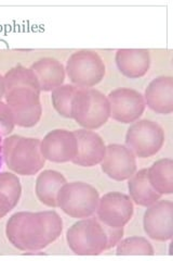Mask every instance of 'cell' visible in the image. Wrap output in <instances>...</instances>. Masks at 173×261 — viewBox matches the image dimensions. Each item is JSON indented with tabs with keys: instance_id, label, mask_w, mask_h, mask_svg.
<instances>
[{
	"instance_id": "3957f363",
	"label": "cell",
	"mask_w": 173,
	"mask_h": 261,
	"mask_svg": "<svg viewBox=\"0 0 173 261\" xmlns=\"http://www.w3.org/2000/svg\"><path fill=\"white\" fill-rule=\"evenodd\" d=\"M111 116L107 96L94 88H81L75 93L72 101V119L86 129L103 126Z\"/></svg>"
},
{
	"instance_id": "8fae6325",
	"label": "cell",
	"mask_w": 173,
	"mask_h": 261,
	"mask_svg": "<svg viewBox=\"0 0 173 261\" xmlns=\"http://www.w3.org/2000/svg\"><path fill=\"white\" fill-rule=\"evenodd\" d=\"M144 231L154 241L166 242L173 235V203L170 200L156 201L144 214Z\"/></svg>"
},
{
	"instance_id": "d6986e66",
	"label": "cell",
	"mask_w": 173,
	"mask_h": 261,
	"mask_svg": "<svg viewBox=\"0 0 173 261\" xmlns=\"http://www.w3.org/2000/svg\"><path fill=\"white\" fill-rule=\"evenodd\" d=\"M128 189L130 198L137 206L150 207L161 198V195L156 192L147 177V169L139 170L129 178Z\"/></svg>"
},
{
	"instance_id": "5b68a950",
	"label": "cell",
	"mask_w": 173,
	"mask_h": 261,
	"mask_svg": "<svg viewBox=\"0 0 173 261\" xmlns=\"http://www.w3.org/2000/svg\"><path fill=\"white\" fill-rule=\"evenodd\" d=\"M100 195L92 185L85 182L65 183L57 194V207L74 219L92 217L98 205Z\"/></svg>"
},
{
	"instance_id": "30bf717a",
	"label": "cell",
	"mask_w": 173,
	"mask_h": 261,
	"mask_svg": "<svg viewBox=\"0 0 173 261\" xmlns=\"http://www.w3.org/2000/svg\"><path fill=\"white\" fill-rule=\"evenodd\" d=\"M111 107V116L120 123L130 124L142 117L145 100L141 93L132 88H116L107 95Z\"/></svg>"
},
{
	"instance_id": "44dd1931",
	"label": "cell",
	"mask_w": 173,
	"mask_h": 261,
	"mask_svg": "<svg viewBox=\"0 0 173 261\" xmlns=\"http://www.w3.org/2000/svg\"><path fill=\"white\" fill-rule=\"evenodd\" d=\"M5 80V91L16 86H30L32 88L40 91L38 80L29 68H25L23 65H15L10 69L4 75ZM41 92V91H40Z\"/></svg>"
},
{
	"instance_id": "ba28073f",
	"label": "cell",
	"mask_w": 173,
	"mask_h": 261,
	"mask_svg": "<svg viewBox=\"0 0 173 261\" xmlns=\"http://www.w3.org/2000/svg\"><path fill=\"white\" fill-rule=\"evenodd\" d=\"M162 127L151 120H137L127 130L126 146L135 157L150 158L155 156L163 146Z\"/></svg>"
},
{
	"instance_id": "603a6c76",
	"label": "cell",
	"mask_w": 173,
	"mask_h": 261,
	"mask_svg": "<svg viewBox=\"0 0 173 261\" xmlns=\"http://www.w3.org/2000/svg\"><path fill=\"white\" fill-rule=\"evenodd\" d=\"M116 254L118 256H153L155 254V250L152 244L145 238H142V236H131V238L122 240L117 244Z\"/></svg>"
},
{
	"instance_id": "e0dca14e",
	"label": "cell",
	"mask_w": 173,
	"mask_h": 261,
	"mask_svg": "<svg viewBox=\"0 0 173 261\" xmlns=\"http://www.w3.org/2000/svg\"><path fill=\"white\" fill-rule=\"evenodd\" d=\"M38 80L41 92H52L63 85L65 80L64 65L54 58H41L35 61L29 68Z\"/></svg>"
},
{
	"instance_id": "4316f807",
	"label": "cell",
	"mask_w": 173,
	"mask_h": 261,
	"mask_svg": "<svg viewBox=\"0 0 173 261\" xmlns=\"http://www.w3.org/2000/svg\"><path fill=\"white\" fill-rule=\"evenodd\" d=\"M13 209L10 200L4 194L0 193V219L7 216Z\"/></svg>"
},
{
	"instance_id": "8992f818",
	"label": "cell",
	"mask_w": 173,
	"mask_h": 261,
	"mask_svg": "<svg viewBox=\"0 0 173 261\" xmlns=\"http://www.w3.org/2000/svg\"><path fill=\"white\" fill-rule=\"evenodd\" d=\"M5 100L10 108L14 124L32 127L40 121L43 107L40 91L30 86H16L5 91Z\"/></svg>"
},
{
	"instance_id": "5bb4252c",
	"label": "cell",
	"mask_w": 173,
	"mask_h": 261,
	"mask_svg": "<svg viewBox=\"0 0 173 261\" xmlns=\"http://www.w3.org/2000/svg\"><path fill=\"white\" fill-rule=\"evenodd\" d=\"M77 141V151L72 162L80 167L100 165L105 157L106 145L103 138L91 129L80 128L74 130Z\"/></svg>"
},
{
	"instance_id": "52a82bcc",
	"label": "cell",
	"mask_w": 173,
	"mask_h": 261,
	"mask_svg": "<svg viewBox=\"0 0 173 261\" xmlns=\"http://www.w3.org/2000/svg\"><path fill=\"white\" fill-rule=\"evenodd\" d=\"M65 72L77 87L92 88L104 79L106 68L103 59L97 53L81 49L71 55Z\"/></svg>"
},
{
	"instance_id": "cb8c5ba5",
	"label": "cell",
	"mask_w": 173,
	"mask_h": 261,
	"mask_svg": "<svg viewBox=\"0 0 173 261\" xmlns=\"http://www.w3.org/2000/svg\"><path fill=\"white\" fill-rule=\"evenodd\" d=\"M0 193L8 197L14 208L19 203L22 194L19 177L11 172L0 173Z\"/></svg>"
},
{
	"instance_id": "2e32d148",
	"label": "cell",
	"mask_w": 173,
	"mask_h": 261,
	"mask_svg": "<svg viewBox=\"0 0 173 261\" xmlns=\"http://www.w3.org/2000/svg\"><path fill=\"white\" fill-rule=\"evenodd\" d=\"M115 60L121 74L129 79L144 76L151 67V54L147 49H119Z\"/></svg>"
},
{
	"instance_id": "9a60e30c",
	"label": "cell",
	"mask_w": 173,
	"mask_h": 261,
	"mask_svg": "<svg viewBox=\"0 0 173 261\" xmlns=\"http://www.w3.org/2000/svg\"><path fill=\"white\" fill-rule=\"evenodd\" d=\"M145 105L159 114H170L173 111V77L158 76L145 89Z\"/></svg>"
},
{
	"instance_id": "4fadbf2b",
	"label": "cell",
	"mask_w": 173,
	"mask_h": 261,
	"mask_svg": "<svg viewBox=\"0 0 173 261\" xmlns=\"http://www.w3.org/2000/svg\"><path fill=\"white\" fill-rule=\"evenodd\" d=\"M40 150L44 158L51 162L72 161L77 151L76 137L67 129H53L40 142Z\"/></svg>"
},
{
	"instance_id": "83f0119b",
	"label": "cell",
	"mask_w": 173,
	"mask_h": 261,
	"mask_svg": "<svg viewBox=\"0 0 173 261\" xmlns=\"http://www.w3.org/2000/svg\"><path fill=\"white\" fill-rule=\"evenodd\" d=\"M5 97V80L4 75L0 74V100Z\"/></svg>"
},
{
	"instance_id": "9c48e42d",
	"label": "cell",
	"mask_w": 173,
	"mask_h": 261,
	"mask_svg": "<svg viewBox=\"0 0 173 261\" xmlns=\"http://www.w3.org/2000/svg\"><path fill=\"white\" fill-rule=\"evenodd\" d=\"M133 211V201L130 196L119 192H111L98 199L96 215L98 221L104 225L119 228L130 221Z\"/></svg>"
},
{
	"instance_id": "7a4b0ae2",
	"label": "cell",
	"mask_w": 173,
	"mask_h": 261,
	"mask_svg": "<svg viewBox=\"0 0 173 261\" xmlns=\"http://www.w3.org/2000/svg\"><path fill=\"white\" fill-rule=\"evenodd\" d=\"M40 140L20 135L6 136L3 141V159L8 169L20 175H35L46 163L40 150Z\"/></svg>"
},
{
	"instance_id": "6da1fadb",
	"label": "cell",
	"mask_w": 173,
	"mask_h": 261,
	"mask_svg": "<svg viewBox=\"0 0 173 261\" xmlns=\"http://www.w3.org/2000/svg\"><path fill=\"white\" fill-rule=\"evenodd\" d=\"M62 219L53 210L16 212L8 220L7 239L22 251L41 250L60 238Z\"/></svg>"
},
{
	"instance_id": "f1b7e54d",
	"label": "cell",
	"mask_w": 173,
	"mask_h": 261,
	"mask_svg": "<svg viewBox=\"0 0 173 261\" xmlns=\"http://www.w3.org/2000/svg\"><path fill=\"white\" fill-rule=\"evenodd\" d=\"M3 141H4V136L0 133V168H2L3 165Z\"/></svg>"
},
{
	"instance_id": "d4e9b609",
	"label": "cell",
	"mask_w": 173,
	"mask_h": 261,
	"mask_svg": "<svg viewBox=\"0 0 173 261\" xmlns=\"http://www.w3.org/2000/svg\"><path fill=\"white\" fill-rule=\"evenodd\" d=\"M14 120L8 105L0 100V133L3 136L9 135L14 128Z\"/></svg>"
},
{
	"instance_id": "484cf974",
	"label": "cell",
	"mask_w": 173,
	"mask_h": 261,
	"mask_svg": "<svg viewBox=\"0 0 173 261\" xmlns=\"http://www.w3.org/2000/svg\"><path fill=\"white\" fill-rule=\"evenodd\" d=\"M103 224V223H102ZM104 230L107 235V250L116 246V245L121 241L123 236V227L113 228L110 226L104 225Z\"/></svg>"
},
{
	"instance_id": "7402d4cb",
	"label": "cell",
	"mask_w": 173,
	"mask_h": 261,
	"mask_svg": "<svg viewBox=\"0 0 173 261\" xmlns=\"http://www.w3.org/2000/svg\"><path fill=\"white\" fill-rule=\"evenodd\" d=\"M77 89L78 87L75 85L65 84L52 91V105L60 116L72 119V101Z\"/></svg>"
},
{
	"instance_id": "ac0fdd59",
	"label": "cell",
	"mask_w": 173,
	"mask_h": 261,
	"mask_svg": "<svg viewBox=\"0 0 173 261\" xmlns=\"http://www.w3.org/2000/svg\"><path fill=\"white\" fill-rule=\"evenodd\" d=\"M66 182L64 175L54 170H45L36 179V195L41 203L50 208L57 207V194Z\"/></svg>"
},
{
	"instance_id": "7c38bea8",
	"label": "cell",
	"mask_w": 173,
	"mask_h": 261,
	"mask_svg": "<svg viewBox=\"0 0 173 261\" xmlns=\"http://www.w3.org/2000/svg\"><path fill=\"white\" fill-rule=\"evenodd\" d=\"M103 172L114 181H126L136 172V157L127 146H106L105 157L100 163Z\"/></svg>"
},
{
	"instance_id": "ffe728a7",
	"label": "cell",
	"mask_w": 173,
	"mask_h": 261,
	"mask_svg": "<svg viewBox=\"0 0 173 261\" xmlns=\"http://www.w3.org/2000/svg\"><path fill=\"white\" fill-rule=\"evenodd\" d=\"M147 177L153 189L160 195L173 193V160L159 159L147 169Z\"/></svg>"
},
{
	"instance_id": "277c9868",
	"label": "cell",
	"mask_w": 173,
	"mask_h": 261,
	"mask_svg": "<svg viewBox=\"0 0 173 261\" xmlns=\"http://www.w3.org/2000/svg\"><path fill=\"white\" fill-rule=\"evenodd\" d=\"M68 247L80 256H97L107 250V235L97 218H86L74 223L66 233Z\"/></svg>"
}]
</instances>
